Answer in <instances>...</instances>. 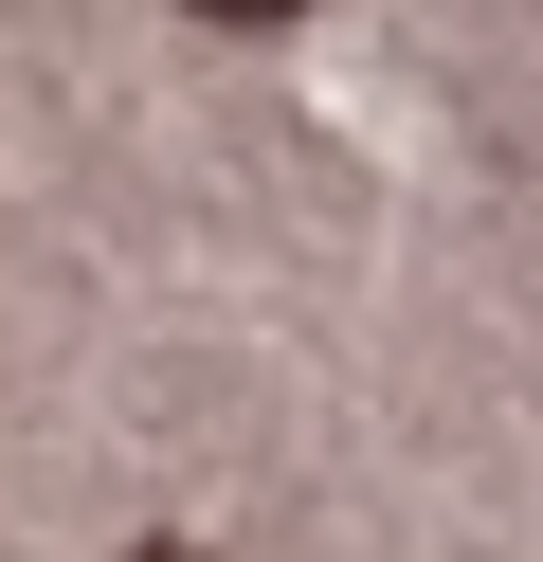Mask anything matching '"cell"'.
<instances>
[{
  "label": "cell",
  "mask_w": 543,
  "mask_h": 562,
  "mask_svg": "<svg viewBox=\"0 0 543 562\" xmlns=\"http://www.w3.org/2000/svg\"><path fill=\"white\" fill-rule=\"evenodd\" d=\"M200 19H308V0H200Z\"/></svg>",
  "instance_id": "6da1fadb"
},
{
  "label": "cell",
  "mask_w": 543,
  "mask_h": 562,
  "mask_svg": "<svg viewBox=\"0 0 543 562\" xmlns=\"http://www.w3.org/2000/svg\"><path fill=\"white\" fill-rule=\"evenodd\" d=\"M145 562H217V544H145Z\"/></svg>",
  "instance_id": "7a4b0ae2"
}]
</instances>
